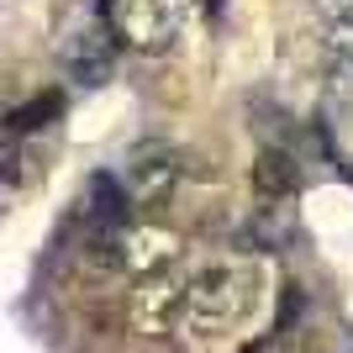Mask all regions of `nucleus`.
Listing matches in <instances>:
<instances>
[{"instance_id": "f03ea898", "label": "nucleus", "mask_w": 353, "mask_h": 353, "mask_svg": "<svg viewBox=\"0 0 353 353\" xmlns=\"http://www.w3.org/2000/svg\"><path fill=\"white\" fill-rule=\"evenodd\" d=\"M179 243L174 227H163V221H117V227H95L85 243V264L101 269V274H127V280H143L153 269H169L179 264Z\"/></svg>"}, {"instance_id": "1a4fd4ad", "label": "nucleus", "mask_w": 353, "mask_h": 353, "mask_svg": "<svg viewBox=\"0 0 353 353\" xmlns=\"http://www.w3.org/2000/svg\"><path fill=\"white\" fill-rule=\"evenodd\" d=\"M59 111H63V95H37V101H27V105H16V111H6V121H0V132H16V137H32V132H43L48 121H59Z\"/></svg>"}, {"instance_id": "9d476101", "label": "nucleus", "mask_w": 353, "mask_h": 353, "mask_svg": "<svg viewBox=\"0 0 353 353\" xmlns=\"http://www.w3.org/2000/svg\"><path fill=\"white\" fill-rule=\"evenodd\" d=\"M311 11H316V21H322V32H327L332 59H338V53H353V0H311Z\"/></svg>"}, {"instance_id": "0eeeda50", "label": "nucleus", "mask_w": 353, "mask_h": 353, "mask_svg": "<svg viewBox=\"0 0 353 353\" xmlns=\"http://www.w3.org/2000/svg\"><path fill=\"white\" fill-rule=\"evenodd\" d=\"M253 190H259V201H290L301 190V169L285 148H264L253 159Z\"/></svg>"}, {"instance_id": "9b49d317", "label": "nucleus", "mask_w": 353, "mask_h": 353, "mask_svg": "<svg viewBox=\"0 0 353 353\" xmlns=\"http://www.w3.org/2000/svg\"><path fill=\"white\" fill-rule=\"evenodd\" d=\"M243 353H264V348H259V343H253V348H243Z\"/></svg>"}, {"instance_id": "7ed1b4c3", "label": "nucleus", "mask_w": 353, "mask_h": 353, "mask_svg": "<svg viewBox=\"0 0 353 353\" xmlns=\"http://www.w3.org/2000/svg\"><path fill=\"white\" fill-rule=\"evenodd\" d=\"M117 21L105 16V6H69L59 21V37H53V59H59V69L69 74L74 85H105L111 79V69H117Z\"/></svg>"}, {"instance_id": "6e6552de", "label": "nucleus", "mask_w": 353, "mask_h": 353, "mask_svg": "<svg viewBox=\"0 0 353 353\" xmlns=\"http://www.w3.org/2000/svg\"><path fill=\"white\" fill-rule=\"evenodd\" d=\"M127 190H121V179L111 174H95L85 185V221H90V232L95 227H117V221H127Z\"/></svg>"}, {"instance_id": "423d86ee", "label": "nucleus", "mask_w": 353, "mask_h": 353, "mask_svg": "<svg viewBox=\"0 0 353 353\" xmlns=\"http://www.w3.org/2000/svg\"><path fill=\"white\" fill-rule=\"evenodd\" d=\"M179 174H185V163H179L174 148L143 143V148L127 153V163H121V190H127L132 206H163V201L174 195Z\"/></svg>"}, {"instance_id": "f257e3e1", "label": "nucleus", "mask_w": 353, "mask_h": 353, "mask_svg": "<svg viewBox=\"0 0 353 353\" xmlns=\"http://www.w3.org/2000/svg\"><path fill=\"white\" fill-rule=\"evenodd\" d=\"M264 301V274L253 259H201V264L185 274V301H179V322H174V338L179 343H221L232 338L237 327L248 322Z\"/></svg>"}, {"instance_id": "39448f33", "label": "nucleus", "mask_w": 353, "mask_h": 353, "mask_svg": "<svg viewBox=\"0 0 353 353\" xmlns=\"http://www.w3.org/2000/svg\"><path fill=\"white\" fill-rule=\"evenodd\" d=\"M195 6L201 0H121L117 37L132 43L137 53H163V48H174V37L185 32Z\"/></svg>"}, {"instance_id": "20e7f679", "label": "nucleus", "mask_w": 353, "mask_h": 353, "mask_svg": "<svg viewBox=\"0 0 353 353\" xmlns=\"http://www.w3.org/2000/svg\"><path fill=\"white\" fill-rule=\"evenodd\" d=\"M185 274L190 269H153L143 280H132V295H127V322H132L137 338H174L179 322V301H185Z\"/></svg>"}]
</instances>
